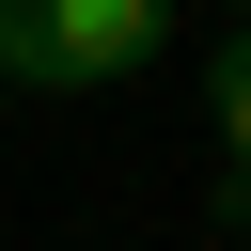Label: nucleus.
Returning a JSON list of instances; mask_svg holds the SVG:
<instances>
[{"mask_svg": "<svg viewBox=\"0 0 251 251\" xmlns=\"http://www.w3.org/2000/svg\"><path fill=\"white\" fill-rule=\"evenodd\" d=\"M204 126H220V173L251 188V31H220V63H204Z\"/></svg>", "mask_w": 251, "mask_h": 251, "instance_id": "f03ea898", "label": "nucleus"}, {"mask_svg": "<svg viewBox=\"0 0 251 251\" xmlns=\"http://www.w3.org/2000/svg\"><path fill=\"white\" fill-rule=\"evenodd\" d=\"M235 31H251V0H235Z\"/></svg>", "mask_w": 251, "mask_h": 251, "instance_id": "7ed1b4c3", "label": "nucleus"}, {"mask_svg": "<svg viewBox=\"0 0 251 251\" xmlns=\"http://www.w3.org/2000/svg\"><path fill=\"white\" fill-rule=\"evenodd\" d=\"M173 0H0V94H110L126 63H157Z\"/></svg>", "mask_w": 251, "mask_h": 251, "instance_id": "f257e3e1", "label": "nucleus"}]
</instances>
